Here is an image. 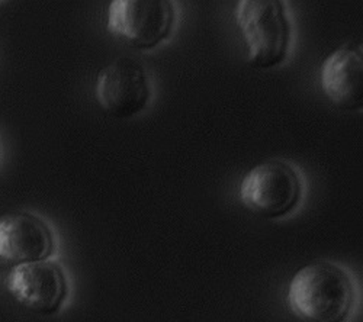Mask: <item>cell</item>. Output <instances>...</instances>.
Segmentation results:
<instances>
[{"label":"cell","mask_w":363,"mask_h":322,"mask_svg":"<svg viewBox=\"0 0 363 322\" xmlns=\"http://www.w3.org/2000/svg\"><path fill=\"white\" fill-rule=\"evenodd\" d=\"M286 302L302 322H346L356 305L354 280L335 261H314L294 275Z\"/></svg>","instance_id":"cell-1"},{"label":"cell","mask_w":363,"mask_h":322,"mask_svg":"<svg viewBox=\"0 0 363 322\" xmlns=\"http://www.w3.org/2000/svg\"><path fill=\"white\" fill-rule=\"evenodd\" d=\"M234 18L253 69L281 67L292 47V22L281 0H240Z\"/></svg>","instance_id":"cell-2"},{"label":"cell","mask_w":363,"mask_h":322,"mask_svg":"<svg viewBox=\"0 0 363 322\" xmlns=\"http://www.w3.org/2000/svg\"><path fill=\"white\" fill-rule=\"evenodd\" d=\"M238 196L249 212L264 219H281L299 207L304 183L295 167L272 159L249 170L241 180Z\"/></svg>","instance_id":"cell-3"},{"label":"cell","mask_w":363,"mask_h":322,"mask_svg":"<svg viewBox=\"0 0 363 322\" xmlns=\"http://www.w3.org/2000/svg\"><path fill=\"white\" fill-rule=\"evenodd\" d=\"M174 23L176 9L169 0H113L108 8V33L137 50L162 45Z\"/></svg>","instance_id":"cell-4"},{"label":"cell","mask_w":363,"mask_h":322,"mask_svg":"<svg viewBox=\"0 0 363 322\" xmlns=\"http://www.w3.org/2000/svg\"><path fill=\"white\" fill-rule=\"evenodd\" d=\"M95 93L105 112L127 120L147 109L153 91L145 67L134 58L119 57L98 73Z\"/></svg>","instance_id":"cell-5"},{"label":"cell","mask_w":363,"mask_h":322,"mask_svg":"<svg viewBox=\"0 0 363 322\" xmlns=\"http://www.w3.org/2000/svg\"><path fill=\"white\" fill-rule=\"evenodd\" d=\"M6 286L18 304L44 315L57 312L67 297L63 270L47 260L15 266L6 279Z\"/></svg>","instance_id":"cell-6"},{"label":"cell","mask_w":363,"mask_h":322,"mask_svg":"<svg viewBox=\"0 0 363 322\" xmlns=\"http://www.w3.org/2000/svg\"><path fill=\"white\" fill-rule=\"evenodd\" d=\"M54 250V237L40 218L11 212L0 217V260L13 268L47 260Z\"/></svg>","instance_id":"cell-7"},{"label":"cell","mask_w":363,"mask_h":322,"mask_svg":"<svg viewBox=\"0 0 363 322\" xmlns=\"http://www.w3.org/2000/svg\"><path fill=\"white\" fill-rule=\"evenodd\" d=\"M362 45L347 42L333 51L321 64L320 83L327 99L343 110L363 108Z\"/></svg>","instance_id":"cell-8"}]
</instances>
